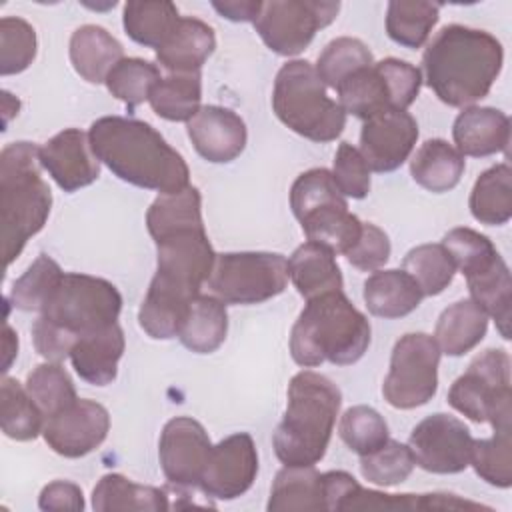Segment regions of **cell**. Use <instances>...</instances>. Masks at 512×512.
Wrapping results in <instances>:
<instances>
[{
    "instance_id": "cell-9",
    "label": "cell",
    "mask_w": 512,
    "mask_h": 512,
    "mask_svg": "<svg viewBox=\"0 0 512 512\" xmlns=\"http://www.w3.org/2000/svg\"><path fill=\"white\" fill-rule=\"evenodd\" d=\"M288 260L276 252L216 254L208 288L224 304H260L284 292Z\"/></svg>"
},
{
    "instance_id": "cell-29",
    "label": "cell",
    "mask_w": 512,
    "mask_h": 512,
    "mask_svg": "<svg viewBox=\"0 0 512 512\" xmlns=\"http://www.w3.org/2000/svg\"><path fill=\"white\" fill-rule=\"evenodd\" d=\"M472 216L486 226H502L512 216V170L506 162L484 170L470 192Z\"/></svg>"
},
{
    "instance_id": "cell-35",
    "label": "cell",
    "mask_w": 512,
    "mask_h": 512,
    "mask_svg": "<svg viewBox=\"0 0 512 512\" xmlns=\"http://www.w3.org/2000/svg\"><path fill=\"white\" fill-rule=\"evenodd\" d=\"M440 18V4L420 0H392L386 10V32L404 48H420Z\"/></svg>"
},
{
    "instance_id": "cell-53",
    "label": "cell",
    "mask_w": 512,
    "mask_h": 512,
    "mask_svg": "<svg viewBox=\"0 0 512 512\" xmlns=\"http://www.w3.org/2000/svg\"><path fill=\"white\" fill-rule=\"evenodd\" d=\"M2 352H4V358H2V372L6 374L10 370V364L12 360L16 358L18 354V338H16V332L10 328V324L6 322L4 324V334H2Z\"/></svg>"
},
{
    "instance_id": "cell-32",
    "label": "cell",
    "mask_w": 512,
    "mask_h": 512,
    "mask_svg": "<svg viewBox=\"0 0 512 512\" xmlns=\"http://www.w3.org/2000/svg\"><path fill=\"white\" fill-rule=\"evenodd\" d=\"M468 290L470 300L478 304L486 316H492L496 320L498 332L504 340L510 338V294H512V282H510V270L502 256L488 266L486 270L468 276Z\"/></svg>"
},
{
    "instance_id": "cell-13",
    "label": "cell",
    "mask_w": 512,
    "mask_h": 512,
    "mask_svg": "<svg viewBox=\"0 0 512 512\" xmlns=\"http://www.w3.org/2000/svg\"><path fill=\"white\" fill-rule=\"evenodd\" d=\"M212 442L204 426L190 416H176L162 428L158 458L166 480L178 488H198Z\"/></svg>"
},
{
    "instance_id": "cell-44",
    "label": "cell",
    "mask_w": 512,
    "mask_h": 512,
    "mask_svg": "<svg viewBox=\"0 0 512 512\" xmlns=\"http://www.w3.org/2000/svg\"><path fill=\"white\" fill-rule=\"evenodd\" d=\"M344 202L346 198L338 190L332 172L326 168H312L302 172L290 188V208L296 220H302L320 208Z\"/></svg>"
},
{
    "instance_id": "cell-20",
    "label": "cell",
    "mask_w": 512,
    "mask_h": 512,
    "mask_svg": "<svg viewBox=\"0 0 512 512\" xmlns=\"http://www.w3.org/2000/svg\"><path fill=\"white\" fill-rule=\"evenodd\" d=\"M124 332L118 322L82 336L72 352L70 362L76 374L94 386H106L116 378L118 362L124 354Z\"/></svg>"
},
{
    "instance_id": "cell-11",
    "label": "cell",
    "mask_w": 512,
    "mask_h": 512,
    "mask_svg": "<svg viewBox=\"0 0 512 512\" xmlns=\"http://www.w3.org/2000/svg\"><path fill=\"white\" fill-rule=\"evenodd\" d=\"M340 2L320 0H270L254 20L262 42L280 56L300 54L320 28L332 24L338 16Z\"/></svg>"
},
{
    "instance_id": "cell-16",
    "label": "cell",
    "mask_w": 512,
    "mask_h": 512,
    "mask_svg": "<svg viewBox=\"0 0 512 512\" xmlns=\"http://www.w3.org/2000/svg\"><path fill=\"white\" fill-rule=\"evenodd\" d=\"M418 140V124L406 110L388 108L364 120L360 130V154L374 172L400 168Z\"/></svg>"
},
{
    "instance_id": "cell-1",
    "label": "cell",
    "mask_w": 512,
    "mask_h": 512,
    "mask_svg": "<svg viewBox=\"0 0 512 512\" xmlns=\"http://www.w3.org/2000/svg\"><path fill=\"white\" fill-rule=\"evenodd\" d=\"M88 140L98 162L120 180L160 194L180 192L190 180L188 164L148 122L102 116L92 122Z\"/></svg>"
},
{
    "instance_id": "cell-19",
    "label": "cell",
    "mask_w": 512,
    "mask_h": 512,
    "mask_svg": "<svg viewBox=\"0 0 512 512\" xmlns=\"http://www.w3.org/2000/svg\"><path fill=\"white\" fill-rule=\"evenodd\" d=\"M452 136L462 156H492L508 148L510 120L498 108L468 106L456 116Z\"/></svg>"
},
{
    "instance_id": "cell-23",
    "label": "cell",
    "mask_w": 512,
    "mask_h": 512,
    "mask_svg": "<svg viewBox=\"0 0 512 512\" xmlns=\"http://www.w3.org/2000/svg\"><path fill=\"white\" fill-rule=\"evenodd\" d=\"M288 274L304 300L342 290V272L336 254L318 242H304L288 260Z\"/></svg>"
},
{
    "instance_id": "cell-43",
    "label": "cell",
    "mask_w": 512,
    "mask_h": 512,
    "mask_svg": "<svg viewBox=\"0 0 512 512\" xmlns=\"http://www.w3.org/2000/svg\"><path fill=\"white\" fill-rule=\"evenodd\" d=\"M442 246L450 254L454 266L468 278L474 276L488 266H492L500 254L494 248L492 240L472 228H452L444 238Z\"/></svg>"
},
{
    "instance_id": "cell-2",
    "label": "cell",
    "mask_w": 512,
    "mask_h": 512,
    "mask_svg": "<svg viewBox=\"0 0 512 512\" xmlns=\"http://www.w3.org/2000/svg\"><path fill=\"white\" fill-rule=\"evenodd\" d=\"M504 62L500 40L486 30L448 24L422 54L428 88L448 106L468 108L488 96Z\"/></svg>"
},
{
    "instance_id": "cell-50",
    "label": "cell",
    "mask_w": 512,
    "mask_h": 512,
    "mask_svg": "<svg viewBox=\"0 0 512 512\" xmlns=\"http://www.w3.org/2000/svg\"><path fill=\"white\" fill-rule=\"evenodd\" d=\"M390 250L392 246H390L388 234L376 224L362 222L360 238L344 256L354 268L364 272H374L388 262Z\"/></svg>"
},
{
    "instance_id": "cell-24",
    "label": "cell",
    "mask_w": 512,
    "mask_h": 512,
    "mask_svg": "<svg viewBox=\"0 0 512 512\" xmlns=\"http://www.w3.org/2000/svg\"><path fill=\"white\" fill-rule=\"evenodd\" d=\"M424 294L416 280L404 270H376L364 282V302L378 318H402L414 312Z\"/></svg>"
},
{
    "instance_id": "cell-26",
    "label": "cell",
    "mask_w": 512,
    "mask_h": 512,
    "mask_svg": "<svg viewBox=\"0 0 512 512\" xmlns=\"http://www.w3.org/2000/svg\"><path fill=\"white\" fill-rule=\"evenodd\" d=\"M466 168L464 156L446 140H426L410 160V174L422 188L442 194L452 190Z\"/></svg>"
},
{
    "instance_id": "cell-39",
    "label": "cell",
    "mask_w": 512,
    "mask_h": 512,
    "mask_svg": "<svg viewBox=\"0 0 512 512\" xmlns=\"http://www.w3.org/2000/svg\"><path fill=\"white\" fill-rule=\"evenodd\" d=\"M26 390L42 410L44 418L54 416L78 400L74 382L60 362L38 364L26 378Z\"/></svg>"
},
{
    "instance_id": "cell-8",
    "label": "cell",
    "mask_w": 512,
    "mask_h": 512,
    "mask_svg": "<svg viewBox=\"0 0 512 512\" xmlns=\"http://www.w3.org/2000/svg\"><path fill=\"white\" fill-rule=\"evenodd\" d=\"M448 404L474 422H490L494 430L512 428L508 352L488 348L478 354L450 386Z\"/></svg>"
},
{
    "instance_id": "cell-31",
    "label": "cell",
    "mask_w": 512,
    "mask_h": 512,
    "mask_svg": "<svg viewBox=\"0 0 512 512\" xmlns=\"http://www.w3.org/2000/svg\"><path fill=\"white\" fill-rule=\"evenodd\" d=\"M180 18L176 4L168 0H144L124 4L122 24L136 44L156 50L166 42Z\"/></svg>"
},
{
    "instance_id": "cell-38",
    "label": "cell",
    "mask_w": 512,
    "mask_h": 512,
    "mask_svg": "<svg viewBox=\"0 0 512 512\" xmlns=\"http://www.w3.org/2000/svg\"><path fill=\"white\" fill-rule=\"evenodd\" d=\"M402 270L416 280L424 296L442 294L456 274V266L442 244H420L412 248L402 260Z\"/></svg>"
},
{
    "instance_id": "cell-49",
    "label": "cell",
    "mask_w": 512,
    "mask_h": 512,
    "mask_svg": "<svg viewBox=\"0 0 512 512\" xmlns=\"http://www.w3.org/2000/svg\"><path fill=\"white\" fill-rule=\"evenodd\" d=\"M376 68L386 80L392 108L406 110L420 92L422 72L414 64L398 58H384L376 62Z\"/></svg>"
},
{
    "instance_id": "cell-14",
    "label": "cell",
    "mask_w": 512,
    "mask_h": 512,
    "mask_svg": "<svg viewBox=\"0 0 512 512\" xmlns=\"http://www.w3.org/2000/svg\"><path fill=\"white\" fill-rule=\"evenodd\" d=\"M258 452L248 432H236L212 446L198 488L218 500L242 496L256 480Z\"/></svg>"
},
{
    "instance_id": "cell-51",
    "label": "cell",
    "mask_w": 512,
    "mask_h": 512,
    "mask_svg": "<svg viewBox=\"0 0 512 512\" xmlns=\"http://www.w3.org/2000/svg\"><path fill=\"white\" fill-rule=\"evenodd\" d=\"M38 506L42 510H84V496L74 482L54 480L42 488Z\"/></svg>"
},
{
    "instance_id": "cell-4",
    "label": "cell",
    "mask_w": 512,
    "mask_h": 512,
    "mask_svg": "<svg viewBox=\"0 0 512 512\" xmlns=\"http://www.w3.org/2000/svg\"><path fill=\"white\" fill-rule=\"evenodd\" d=\"M368 346L370 322L342 290L306 300L290 332L292 360L304 368H314L322 362L354 364Z\"/></svg>"
},
{
    "instance_id": "cell-18",
    "label": "cell",
    "mask_w": 512,
    "mask_h": 512,
    "mask_svg": "<svg viewBox=\"0 0 512 512\" xmlns=\"http://www.w3.org/2000/svg\"><path fill=\"white\" fill-rule=\"evenodd\" d=\"M194 150L208 162L226 164L238 158L246 146L244 120L224 106H202L186 122Z\"/></svg>"
},
{
    "instance_id": "cell-40",
    "label": "cell",
    "mask_w": 512,
    "mask_h": 512,
    "mask_svg": "<svg viewBox=\"0 0 512 512\" xmlns=\"http://www.w3.org/2000/svg\"><path fill=\"white\" fill-rule=\"evenodd\" d=\"M374 56L368 46L350 36H340L326 44L316 62V74L324 82V86L338 88V84L348 78L352 72L372 66Z\"/></svg>"
},
{
    "instance_id": "cell-17",
    "label": "cell",
    "mask_w": 512,
    "mask_h": 512,
    "mask_svg": "<svg viewBox=\"0 0 512 512\" xmlns=\"http://www.w3.org/2000/svg\"><path fill=\"white\" fill-rule=\"evenodd\" d=\"M40 164L64 192L90 186L100 176V162L90 148L88 134L66 128L40 146Z\"/></svg>"
},
{
    "instance_id": "cell-41",
    "label": "cell",
    "mask_w": 512,
    "mask_h": 512,
    "mask_svg": "<svg viewBox=\"0 0 512 512\" xmlns=\"http://www.w3.org/2000/svg\"><path fill=\"white\" fill-rule=\"evenodd\" d=\"M512 428L494 430L492 438H482L472 442L470 464L476 474L496 486L510 488L512 486Z\"/></svg>"
},
{
    "instance_id": "cell-10",
    "label": "cell",
    "mask_w": 512,
    "mask_h": 512,
    "mask_svg": "<svg viewBox=\"0 0 512 512\" xmlns=\"http://www.w3.org/2000/svg\"><path fill=\"white\" fill-rule=\"evenodd\" d=\"M440 354L434 336L424 332L404 334L390 356V370L382 384L384 400L400 410L430 402L438 390Z\"/></svg>"
},
{
    "instance_id": "cell-48",
    "label": "cell",
    "mask_w": 512,
    "mask_h": 512,
    "mask_svg": "<svg viewBox=\"0 0 512 512\" xmlns=\"http://www.w3.org/2000/svg\"><path fill=\"white\" fill-rule=\"evenodd\" d=\"M332 178L342 196L360 200L370 192V168L362 158L360 150L354 148L350 142H342L338 146Z\"/></svg>"
},
{
    "instance_id": "cell-12",
    "label": "cell",
    "mask_w": 512,
    "mask_h": 512,
    "mask_svg": "<svg viewBox=\"0 0 512 512\" xmlns=\"http://www.w3.org/2000/svg\"><path fill=\"white\" fill-rule=\"evenodd\" d=\"M472 434L458 418L436 412L414 426L408 448L414 462L434 474H458L470 466Z\"/></svg>"
},
{
    "instance_id": "cell-5",
    "label": "cell",
    "mask_w": 512,
    "mask_h": 512,
    "mask_svg": "<svg viewBox=\"0 0 512 512\" xmlns=\"http://www.w3.org/2000/svg\"><path fill=\"white\" fill-rule=\"evenodd\" d=\"M342 404L340 388L324 374L302 370L288 384V406L272 444L284 466H314L326 454Z\"/></svg>"
},
{
    "instance_id": "cell-37",
    "label": "cell",
    "mask_w": 512,
    "mask_h": 512,
    "mask_svg": "<svg viewBox=\"0 0 512 512\" xmlns=\"http://www.w3.org/2000/svg\"><path fill=\"white\" fill-rule=\"evenodd\" d=\"M64 278L62 268L48 254H40L30 268L14 280L10 302L24 312H42Z\"/></svg>"
},
{
    "instance_id": "cell-21",
    "label": "cell",
    "mask_w": 512,
    "mask_h": 512,
    "mask_svg": "<svg viewBox=\"0 0 512 512\" xmlns=\"http://www.w3.org/2000/svg\"><path fill=\"white\" fill-rule=\"evenodd\" d=\"M216 48L212 26L198 18H180L166 42L156 48V60L172 74L200 72Z\"/></svg>"
},
{
    "instance_id": "cell-22",
    "label": "cell",
    "mask_w": 512,
    "mask_h": 512,
    "mask_svg": "<svg viewBox=\"0 0 512 512\" xmlns=\"http://www.w3.org/2000/svg\"><path fill=\"white\" fill-rule=\"evenodd\" d=\"M122 58V44L102 26L84 24L70 36V62L76 74L90 84L106 82Z\"/></svg>"
},
{
    "instance_id": "cell-3",
    "label": "cell",
    "mask_w": 512,
    "mask_h": 512,
    "mask_svg": "<svg viewBox=\"0 0 512 512\" xmlns=\"http://www.w3.org/2000/svg\"><path fill=\"white\" fill-rule=\"evenodd\" d=\"M122 296L118 288L90 274L64 272L60 286L32 326L34 348L48 362L70 358L74 344L118 320Z\"/></svg>"
},
{
    "instance_id": "cell-34",
    "label": "cell",
    "mask_w": 512,
    "mask_h": 512,
    "mask_svg": "<svg viewBox=\"0 0 512 512\" xmlns=\"http://www.w3.org/2000/svg\"><path fill=\"white\" fill-rule=\"evenodd\" d=\"M2 432L18 442L34 440L44 428V414L16 378H2L0 384Z\"/></svg>"
},
{
    "instance_id": "cell-36",
    "label": "cell",
    "mask_w": 512,
    "mask_h": 512,
    "mask_svg": "<svg viewBox=\"0 0 512 512\" xmlns=\"http://www.w3.org/2000/svg\"><path fill=\"white\" fill-rule=\"evenodd\" d=\"M202 80L200 72L170 74L160 78L150 92L152 110L170 122H188L202 106Z\"/></svg>"
},
{
    "instance_id": "cell-52",
    "label": "cell",
    "mask_w": 512,
    "mask_h": 512,
    "mask_svg": "<svg viewBox=\"0 0 512 512\" xmlns=\"http://www.w3.org/2000/svg\"><path fill=\"white\" fill-rule=\"evenodd\" d=\"M212 8L232 20V22H254L262 10V2L260 0H230V2H212Z\"/></svg>"
},
{
    "instance_id": "cell-46",
    "label": "cell",
    "mask_w": 512,
    "mask_h": 512,
    "mask_svg": "<svg viewBox=\"0 0 512 512\" xmlns=\"http://www.w3.org/2000/svg\"><path fill=\"white\" fill-rule=\"evenodd\" d=\"M414 466L416 462L410 448L390 438L378 450L360 456L362 476L376 486H396L404 482Z\"/></svg>"
},
{
    "instance_id": "cell-47",
    "label": "cell",
    "mask_w": 512,
    "mask_h": 512,
    "mask_svg": "<svg viewBox=\"0 0 512 512\" xmlns=\"http://www.w3.org/2000/svg\"><path fill=\"white\" fill-rule=\"evenodd\" d=\"M36 58V32L18 18L4 16L0 20V74L10 76L24 72Z\"/></svg>"
},
{
    "instance_id": "cell-25",
    "label": "cell",
    "mask_w": 512,
    "mask_h": 512,
    "mask_svg": "<svg viewBox=\"0 0 512 512\" xmlns=\"http://www.w3.org/2000/svg\"><path fill=\"white\" fill-rule=\"evenodd\" d=\"M488 330L486 312L470 298L450 304L438 318L434 340L440 352L448 356H462L476 348Z\"/></svg>"
},
{
    "instance_id": "cell-33",
    "label": "cell",
    "mask_w": 512,
    "mask_h": 512,
    "mask_svg": "<svg viewBox=\"0 0 512 512\" xmlns=\"http://www.w3.org/2000/svg\"><path fill=\"white\" fill-rule=\"evenodd\" d=\"M336 92H338V104L342 106V110L362 120L392 108L386 80L376 68V62L344 78L338 84Z\"/></svg>"
},
{
    "instance_id": "cell-15",
    "label": "cell",
    "mask_w": 512,
    "mask_h": 512,
    "mask_svg": "<svg viewBox=\"0 0 512 512\" xmlns=\"http://www.w3.org/2000/svg\"><path fill=\"white\" fill-rule=\"evenodd\" d=\"M108 410L94 402L80 398L46 418L42 436L46 444L64 458H80L96 450L108 436Z\"/></svg>"
},
{
    "instance_id": "cell-7",
    "label": "cell",
    "mask_w": 512,
    "mask_h": 512,
    "mask_svg": "<svg viewBox=\"0 0 512 512\" xmlns=\"http://www.w3.org/2000/svg\"><path fill=\"white\" fill-rule=\"evenodd\" d=\"M272 108L284 126L312 142H332L346 126V112L306 60H290L278 70Z\"/></svg>"
},
{
    "instance_id": "cell-42",
    "label": "cell",
    "mask_w": 512,
    "mask_h": 512,
    "mask_svg": "<svg viewBox=\"0 0 512 512\" xmlns=\"http://www.w3.org/2000/svg\"><path fill=\"white\" fill-rule=\"evenodd\" d=\"M160 78L156 64L142 58H122L104 84L114 98L122 100L128 108H136L150 98V92Z\"/></svg>"
},
{
    "instance_id": "cell-30",
    "label": "cell",
    "mask_w": 512,
    "mask_h": 512,
    "mask_svg": "<svg viewBox=\"0 0 512 512\" xmlns=\"http://www.w3.org/2000/svg\"><path fill=\"white\" fill-rule=\"evenodd\" d=\"M92 508L98 512L110 510H168L164 490L128 480L122 474H106L92 490Z\"/></svg>"
},
{
    "instance_id": "cell-27",
    "label": "cell",
    "mask_w": 512,
    "mask_h": 512,
    "mask_svg": "<svg viewBox=\"0 0 512 512\" xmlns=\"http://www.w3.org/2000/svg\"><path fill=\"white\" fill-rule=\"evenodd\" d=\"M266 508L270 512L326 510L322 474L314 466H284L272 482Z\"/></svg>"
},
{
    "instance_id": "cell-45",
    "label": "cell",
    "mask_w": 512,
    "mask_h": 512,
    "mask_svg": "<svg viewBox=\"0 0 512 512\" xmlns=\"http://www.w3.org/2000/svg\"><path fill=\"white\" fill-rule=\"evenodd\" d=\"M342 442L358 456L378 450L388 440V424L378 410L358 404L348 408L338 426Z\"/></svg>"
},
{
    "instance_id": "cell-6",
    "label": "cell",
    "mask_w": 512,
    "mask_h": 512,
    "mask_svg": "<svg viewBox=\"0 0 512 512\" xmlns=\"http://www.w3.org/2000/svg\"><path fill=\"white\" fill-rule=\"evenodd\" d=\"M40 148L32 142H12L0 152V212L2 252L10 266L26 242L38 234L52 208V192L40 176Z\"/></svg>"
},
{
    "instance_id": "cell-28",
    "label": "cell",
    "mask_w": 512,
    "mask_h": 512,
    "mask_svg": "<svg viewBox=\"0 0 512 512\" xmlns=\"http://www.w3.org/2000/svg\"><path fill=\"white\" fill-rule=\"evenodd\" d=\"M228 332V312L226 304L216 296L198 294L186 312L180 326V342L196 352L210 354L222 346Z\"/></svg>"
}]
</instances>
